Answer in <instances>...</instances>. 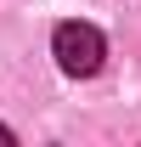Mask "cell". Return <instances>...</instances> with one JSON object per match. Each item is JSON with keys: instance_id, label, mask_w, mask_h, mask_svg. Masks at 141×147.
<instances>
[{"instance_id": "cell-2", "label": "cell", "mask_w": 141, "mask_h": 147, "mask_svg": "<svg viewBox=\"0 0 141 147\" xmlns=\"http://www.w3.org/2000/svg\"><path fill=\"white\" fill-rule=\"evenodd\" d=\"M0 147H11V130H6V125H0Z\"/></svg>"}, {"instance_id": "cell-1", "label": "cell", "mask_w": 141, "mask_h": 147, "mask_svg": "<svg viewBox=\"0 0 141 147\" xmlns=\"http://www.w3.org/2000/svg\"><path fill=\"white\" fill-rule=\"evenodd\" d=\"M51 51H56V68L73 74V79H90V74L102 68V57H107V40L90 28V23H62L51 34Z\"/></svg>"}]
</instances>
